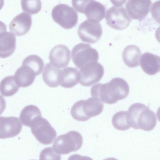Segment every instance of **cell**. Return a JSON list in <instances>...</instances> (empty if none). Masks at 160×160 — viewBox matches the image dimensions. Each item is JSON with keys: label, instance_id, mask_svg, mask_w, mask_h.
I'll use <instances>...</instances> for the list:
<instances>
[{"label": "cell", "instance_id": "cell-1", "mask_svg": "<svg viewBox=\"0 0 160 160\" xmlns=\"http://www.w3.org/2000/svg\"><path fill=\"white\" fill-rule=\"evenodd\" d=\"M129 92V85L124 79L120 78H112L109 82L98 83L91 88V95L102 102L108 104L116 103L126 98Z\"/></svg>", "mask_w": 160, "mask_h": 160}, {"label": "cell", "instance_id": "cell-2", "mask_svg": "<svg viewBox=\"0 0 160 160\" xmlns=\"http://www.w3.org/2000/svg\"><path fill=\"white\" fill-rule=\"evenodd\" d=\"M127 117L130 127L136 129L150 131L157 124L155 113L149 107L141 103H134L129 107Z\"/></svg>", "mask_w": 160, "mask_h": 160}, {"label": "cell", "instance_id": "cell-3", "mask_svg": "<svg viewBox=\"0 0 160 160\" xmlns=\"http://www.w3.org/2000/svg\"><path fill=\"white\" fill-rule=\"evenodd\" d=\"M103 104L99 99L91 97L76 102L72 107L70 113L75 120L86 121L100 114L103 110Z\"/></svg>", "mask_w": 160, "mask_h": 160}, {"label": "cell", "instance_id": "cell-4", "mask_svg": "<svg viewBox=\"0 0 160 160\" xmlns=\"http://www.w3.org/2000/svg\"><path fill=\"white\" fill-rule=\"evenodd\" d=\"M82 143L81 134L78 132L71 131L59 136L54 141L52 147L57 153L66 154L79 149Z\"/></svg>", "mask_w": 160, "mask_h": 160}, {"label": "cell", "instance_id": "cell-5", "mask_svg": "<svg viewBox=\"0 0 160 160\" xmlns=\"http://www.w3.org/2000/svg\"><path fill=\"white\" fill-rule=\"evenodd\" d=\"M72 4L76 10L85 14L89 21L98 22L105 15V6L97 1L72 0Z\"/></svg>", "mask_w": 160, "mask_h": 160}, {"label": "cell", "instance_id": "cell-6", "mask_svg": "<svg viewBox=\"0 0 160 160\" xmlns=\"http://www.w3.org/2000/svg\"><path fill=\"white\" fill-rule=\"evenodd\" d=\"M30 127L33 135L42 144H51L56 137L55 129L46 119L42 116L34 119Z\"/></svg>", "mask_w": 160, "mask_h": 160}, {"label": "cell", "instance_id": "cell-7", "mask_svg": "<svg viewBox=\"0 0 160 160\" xmlns=\"http://www.w3.org/2000/svg\"><path fill=\"white\" fill-rule=\"evenodd\" d=\"M52 16L54 21L63 28L71 29L77 23V12L72 7L65 4H60L52 10Z\"/></svg>", "mask_w": 160, "mask_h": 160}, {"label": "cell", "instance_id": "cell-8", "mask_svg": "<svg viewBox=\"0 0 160 160\" xmlns=\"http://www.w3.org/2000/svg\"><path fill=\"white\" fill-rule=\"evenodd\" d=\"M71 58L76 66L80 69L89 63L98 62L99 54L97 50L92 48L90 45L80 43L72 48Z\"/></svg>", "mask_w": 160, "mask_h": 160}, {"label": "cell", "instance_id": "cell-9", "mask_svg": "<svg viewBox=\"0 0 160 160\" xmlns=\"http://www.w3.org/2000/svg\"><path fill=\"white\" fill-rule=\"evenodd\" d=\"M105 15L107 24L116 30L125 29L129 26L132 21L123 6L111 7L107 10Z\"/></svg>", "mask_w": 160, "mask_h": 160}, {"label": "cell", "instance_id": "cell-10", "mask_svg": "<svg viewBox=\"0 0 160 160\" xmlns=\"http://www.w3.org/2000/svg\"><path fill=\"white\" fill-rule=\"evenodd\" d=\"M79 83L88 87L99 82L104 74L103 66L98 62L89 63L80 69Z\"/></svg>", "mask_w": 160, "mask_h": 160}, {"label": "cell", "instance_id": "cell-11", "mask_svg": "<svg viewBox=\"0 0 160 160\" xmlns=\"http://www.w3.org/2000/svg\"><path fill=\"white\" fill-rule=\"evenodd\" d=\"M102 32V28L100 23L88 19L80 24L78 30L81 40L90 44L97 42L100 38Z\"/></svg>", "mask_w": 160, "mask_h": 160}, {"label": "cell", "instance_id": "cell-12", "mask_svg": "<svg viewBox=\"0 0 160 160\" xmlns=\"http://www.w3.org/2000/svg\"><path fill=\"white\" fill-rule=\"evenodd\" d=\"M151 4L150 0H128L125 7L128 15L131 19L141 20L149 12Z\"/></svg>", "mask_w": 160, "mask_h": 160}, {"label": "cell", "instance_id": "cell-13", "mask_svg": "<svg viewBox=\"0 0 160 160\" xmlns=\"http://www.w3.org/2000/svg\"><path fill=\"white\" fill-rule=\"evenodd\" d=\"M0 138L14 137L21 131L22 125L18 118L15 117H0Z\"/></svg>", "mask_w": 160, "mask_h": 160}, {"label": "cell", "instance_id": "cell-14", "mask_svg": "<svg viewBox=\"0 0 160 160\" xmlns=\"http://www.w3.org/2000/svg\"><path fill=\"white\" fill-rule=\"evenodd\" d=\"M70 51L65 45L58 44L51 50L49 55L50 62L54 67L60 68L67 66L70 60Z\"/></svg>", "mask_w": 160, "mask_h": 160}, {"label": "cell", "instance_id": "cell-15", "mask_svg": "<svg viewBox=\"0 0 160 160\" xmlns=\"http://www.w3.org/2000/svg\"><path fill=\"white\" fill-rule=\"evenodd\" d=\"M32 24V17L29 14L22 12L16 16L9 24L10 31L16 36H21L29 30Z\"/></svg>", "mask_w": 160, "mask_h": 160}, {"label": "cell", "instance_id": "cell-16", "mask_svg": "<svg viewBox=\"0 0 160 160\" xmlns=\"http://www.w3.org/2000/svg\"><path fill=\"white\" fill-rule=\"evenodd\" d=\"M140 66L147 74L154 75L160 72V57L149 52H146L141 56Z\"/></svg>", "mask_w": 160, "mask_h": 160}, {"label": "cell", "instance_id": "cell-17", "mask_svg": "<svg viewBox=\"0 0 160 160\" xmlns=\"http://www.w3.org/2000/svg\"><path fill=\"white\" fill-rule=\"evenodd\" d=\"M16 39L12 33L6 31L1 32L0 35V57L7 58L12 54L16 48Z\"/></svg>", "mask_w": 160, "mask_h": 160}, {"label": "cell", "instance_id": "cell-18", "mask_svg": "<svg viewBox=\"0 0 160 160\" xmlns=\"http://www.w3.org/2000/svg\"><path fill=\"white\" fill-rule=\"evenodd\" d=\"M13 76L18 85L20 87L25 88L33 82L36 75L29 67L22 65L16 70Z\"/></svg>", "mask_w": 160, "mask_h": 160}, {"label": "cell", "instance_id": "cell-19", "mask_svg": "<svg viewBox=\"0 0 160 160\" xmlns=\"http://www.w3.org/2000/svg\"><path fill=\"white\" fill-rule=\"evenodd\" d=\"M80 73L75 68L68 67L62 70L60 85L65 88H70L79 82Z\"/></svg>", "mask_w": 160, "mask_h": 160}, {"label": "cell", "instance_id": "cell-20", "mask_svg": "<svg viewBox=\"0 0 160 160\" xmlns=\"http://www.w3.org/2000/svg\"><path fill=\"white\" fill-rule=\"evenodd\" d=\"M62 70L53 66L50 63H47L42 72V76L44 82L51 88H56L60 84Z\"/></svg>", "mask_w": 160, "mask_h": 160}, {"label": "cell", "instance_id": "cell-21", "mask_svg": "<svg viewBox=\"0 0 160 160\" xmlns=\"http://www.w3.org/2000/svg\"><path fill=\"white\" fill-rule=\"evenodd\" d=\"M142 52L139 48L133 45H129L124 49L122 58L124 63L128 67L134 68L139 65Z\"/></svg>", "mask_w": 160, "mask_h": 160}, {"label": "cell", "instance_id": "cell-22", "mask_svg": "<svg viewBox=\"0 0 160 160\" xmlns=\"http://www.w3.org/2000/svg\"><path fill=\"white\" fill-rule=\"evenodd\" d=\"M40 116L42 115L39 109L35 105H31L26 106L22 110L19 119L24 125L30 127L34 120Z\"/></svg>", "mask_w": 160, "mask_h": 160}, {"label": "cell", "instance_id": "cell-23", "mask_svg": "<svg viewBox=\"0 0 160 160\" xmlns=\"http://www.w3.org/2000/svg\"><path fill=\"white\" fill-rule=\"evenodd\" d=\"M19 88L13 76H7L4 78L0 82V93L2 95L5 97L14 95L18 92Z\"/></svg>", "mask_w": 160, "mask_h": 160}, {"label": "cell", "instance_id": "cell-24", "mask_svg": "<svg viewBox=\"0 0 160 160\" xmlns=\"http://www.w3.org/2000/svg\"><path fill=\"white\" fill-rule=\"evenodd\" d=\"M22 65L28 66L35 72L36 76L41 73L44 66L43 60L36 55H31L25 58L22 62Z\"/></svg>", "mask_w": 160, "mask_h": 160}, {"label": "cell", "instance_id": "cell-25", "mask_svg": "<svg viewBox=\"0 0 160 160\" xmlns=\"http://www.w3.org/2000/svg\"><path fill=\"white\" fill-rule=\"evenodd\" d=\"M112 121L114 128L119 130H126L131 127L128 121L126 111L116 112L113 115Z\"/></svg>", "mask_w": 160, "mask_h": 160}, {"label": "cell", "instance_id": "cell-26", "mask_svg": "<svg viewBox=\"0 0 160 160\" xmlns=\"http://www.w3.org/2000/svg\"><path fill=\"white\" fill-rule=\"evenodd\" d=\"M21 4L23 11L31 14L38 13L42 8L40 0H21Z\"/></svg>", "mask_w": 160, "mask_h": 160}, {"label": "cell", "instance_id": "cell-27", "mask_svg": "<svg viewBox=\"0 0 160 160\" xmlns=\"http://www.w3.org/2000/svg\"><path fill=\"white\" fill-rule=\"evenodd\" d=\"M39 160H61V156L51 147L43 149L39 155Z\"/></svg>", "mask_w": 160, "mask_h": 160}, {"label": "cell", "instance_id": "cell-28", "mask_svg": "<svg viewBox=\"0 0 160 160\" xmlns=\"http://www.w3.org/2000/svg\"><path fill=\"white\" fill-rule=\"evenodd\" d=\"M151 13L154 19L160 24V0L156 1L152 4Z\"/></svg>", "mask_w": 160, "mask_h": 160}, {"label": "cell", "instance_id": "cell-29", "mask_svg": "<svg viewBox=\"0 0 160 160\" xmlns=\"http://www.w3.org/2000/svg\"><path fill=\"white\" fill-rule=\"evenodd\" d=\"M68 160H93L91 158L86 156H82L78 154L70 156Z\"/></svg>", "mask_w": 160, "mask_h": 160}, {"label": "cell", "instance_id": "cell-30", "mask_svg": "<svg viewBox=\"0 0 160 160\" xmlns=\"http://www.w3.org/2000/svg\"><path fill=\"white\" fill-rule=\"evenodd\" d=\"M155 36L156 39L160 43V26L156 29Z\"/></svg>", "mask_w": 160, "mask_h": 160}, {"label": "cell", "instance_id": "cell-31", "mask_svg": "<svg viewBox=\"0 0 160 160\" xmlns=\"http://www.w3.org/2000/svg\"><path fill=\"white\" fill-rule=\"evenodd\" d=\"M156 115L158 120L160 122V106L156 112Z\"/></svg>", "mask_w": 160, "mask_h": 160}, {"label": "cell", "instance_id": "cell-32", "mask_svg": "<svg viewBox=\"0 0 160 160\" xmlns=\"http://www.w3.org/2000/svg\"><path fill=\"white\" fill-rule=\"evenodd\" d=\"M103 160H118L116 158H108L104 159Z\"/></svg>", "mask_w": 160, "mask_h": 160}, {"label": "cell", "instance_id": "cell-33", "mask_svg": "<svg viewBox=\"0 0 160 160\" xmlns=\"http://www.w3.org/2000/svg\"></svg>", "mask_w": 160, "mask_h": 160}]
</instances>
